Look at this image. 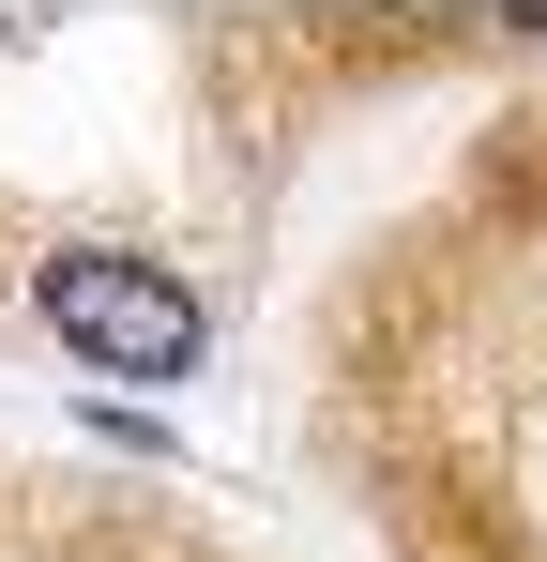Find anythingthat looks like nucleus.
I'll return each mask as SVG.
<instances>
[{"label": "nucleus", "instance_id": "nucleus-1", "mask_svg": "<svg viewBox=\"0 0 547 562\" xmlns=\"http://www.w3.org/2000/svg\"><path fill=\"white\" fill-rule=\"evenodd\" d=\"M46 335H62L91 380H182L198 350H213L198 289H182L168 259H107V244L46 259Z\"/></svg>", "mask_w": 547, "mask_h": 562}]
</instances>
